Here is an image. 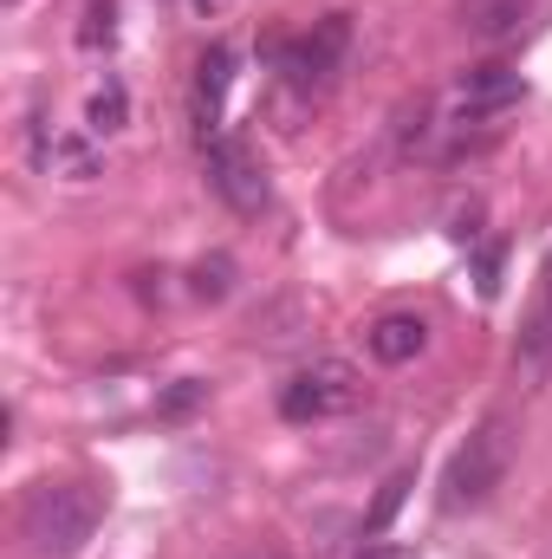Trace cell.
Returning a JSON list of instances; mask_svg holds the SVG:
<instances>
[{
    "label": "cell",
    "instance_id": "cell-1",
    "mask_svg": "<svg viewBox=\"0 0 552 559\" xmlns=\"http://www.w3.org/2000/svg\"><path fill=\"white\" fill-rule=\"evenodd\" d=\"M98 521H105L98 488H85V481H46L20 508V540H26L33 559H72V554H85V540L98 534Z\"/></svg>",
    "mask_w": 552,
    "mask_h": 559
},
{
    "label": "cell",
    "instance_id": "cell-16",
    "mask_svg": "<svg viewBox=\"0 0 552 559\" xmlns=\"http://www.w3.org/2000/svg\"><path fill=\"white\" fill-rule=\"evenodd\" d=\"M404 488H410V475H397V481H391V488L377 495V508H371V521H364V534H384V527H391V514L404 508Z\"/></svg>",
    "mask_w": 552,
    "mask_h": 559
},
{
    "label": "cell",
    "instance_id": "cell-14",
    "mask_svg": "<svg viewBox=\"0 0 552 559\" xmlns=\"http://www.w3.org/2000/svg\"><path fill=\"white\" fill-rule=\"evenodd\" d=\"M202 404H208V384H202V378H182V384H176V391L156 404V417L176 423V417H189V411H202Z\"/></svg>",
    "mask_w": 552,
    "mask_h": 559
},
{
    "label": "cell",
    "instance_id": "cell-7",
    "mask_svg": "<svg viewBox=\"0 0 552 559\" xmlns=\"http://www.w3.org/2000/svg\"><path fill=\"white\" fill-rule=\"evenodd\" d=\"M448 105H455V124H494V118H507L520 105V72H507V66H468L455 79Z\"/></svg>",
    "mask_w": 552,
    "mask_h": 559
},
{
    "label": "cell",
    "instance_id": "cell-2",
    "mask_svg": "<svg viewBox=\"0 0 552 559\" xmlns=\"http://www.w3.org/2000/svg\"><path fill=\"white\" fill-rule=\"evenodd\" d=\"M507 462H514V429L507 417H488L455 455H448V475H442V508L448 514H468L481 508L501 481H507Z\"/></svg>",
    "mask_w": 552,
    "mask_h": 559
},
{
    "label": "cell",
    "instance_id": "cell-5",
    "mask_svg": "<svg viewBox=\"0 0 552 559\" xmlns=\"http://www.w3.org/2000/svg\"><path fill=\"white\" fill-rule=\"evenodd\" d=\"M345 46H351V20H345V13H332V20H319L312 33H299V39L279 52V79H286V85H299V92H312V85H325V79L338 72Z\"/></svg>",
    "mask_w": 552,
    "mask_h": 559
},
{
    "label": "cell",
    "instance_id": "cell-10",
    "mask_svg": "<svg viewBox=\"0 0 552 559\" xmlns=\"http://www.w3.org/2000/svg\"><path fill=\"white\" fill-rule=\"evenodd\" d=\"M364 345H371L377 365H410V358H422V345H429V319L422 312H384L364 332Z\"/></svg>",
    "mask_w": 552,
    "mask_h": 559
},
{
    "label": "cell",
    "instance_id": "cell-8",
    "mask_svg": "<svg viewBox=\"0 0 552 559\" xmlns=\"http://www.w3.org/2000/svg\"><path fill=\"white\" fill-rule=\"evenodd\" d=\"M33 156L52 169V176H65V182H92V176H105V150L92 131H59V138H33Z\"/></svg>",
    "mask_w": 552,
    "mask_h": 559
},
{
    "label": "cell",
    "instance_id": "cell-6",
    "mask_svg": "<svg viewBox=\"0 0 552 559\" xmlns=\"http://www.w3.org/2000/svg\"><path fill=\"white\" fill-rule=\"evenodd\" d=\"M208 182H215V195H221L235 215H254V209L267 202V169H261V156L241 138L208 143Z\"/></svg>",
    "mask_w": 552,
    "mask_h": 559
},
{
    "label": "cell",
    "instance_id": "cell-15",
    "mask_svg": "<svg viewBox=\"0 0 552 559\" xmlns=\"http://www.w3.org/2000/svg\"><path fill=\"white\" fill-rule=\"evenodd\" d=\"M118 26H111V0H92L85 7V26H79V46H111Z\"/></svg>",
    "mask_w": 552,
    "mask_h": 559
},
{
    "label": "cell",
    "instance_id": "cell-9",
    "mask_svg": "<svg viewBox=\"0 0 552 559\" xmlns=\"http://www.w3.org/2000/svg\"><path fill=\"white\" fill-rule=\"evenodd\" d=\"M228 79H235V46H208L202 66H195V131H202V138H221Z\"/></svg>",
    "mask_w": 552,
    "mask_h": 559
},
{
    "label": "cell",
    "instance_id": "cell-13",
    "mask_svg": "<svg viewBox=\"0 0 552 559\" xmlns=\"http://www.w3.org/2000/svg\"><path fill=\"white\" fill-rule=\"evenodd\" d=\"M189 293H195V299H228V293H235V261H228V254L195 261V267H189Z\"/></svg>",
    "mask_w": 552,
    "mask_h": 559
},
{
    "label": "cell",
    "instance_id": "cell-17",
    "mask_svg": "<svg viewBox=\"0 0 552 559\" xmlns=\"http://www.w3.org/2000/svg\"><path fill=\"white\" fill-rule=\"evenodd\" d=\"M241 0H189V13H202V20H221V13H235Z\"/></svg>",
    "mask_w": 552,
    "mask_h": 559
},
{
    "label": "cell",
    "instance_id": "cell-11",
    "mask_svg": "<svg viewBox=\"0 0 552 559\" xmlns=\"http://www.w3.org/2000/svg\"><path fill=\"white\" fill-rule=\"evenodd\" d=\"M527 13H533V0H461V26H468L481 46L514 39V33L527 26Z\"/></svg>",
    "mask_w": 552,
    "mask_h": 559
},
{
    "label": "cell",
    "instance_id": "cell-4",
    "mask_svg": "<svg viewBox=\"0 0 552 559\" xmlns=\"http://www.w3.org/2000/svg\"><path fill=\"white\" fill-rule=\"evenodd\" d=\"M514 384L520 391H547L552 384V254L540 261L533 299H527L520 332H514Z\"/></svg>",
    "mask_w": 552,
    "mask_h": 559
},
{
    "label": "cell",
    "instance_id": "cell-3",
    "mask_svg": "<svg viewBox=\"0 0 552 559\" xmlns=\"http://www.w3.org/2000/svg\"><path fill=\"white\" fill-rule=\"evenodd\" d=\"M358 397H364L358 365L338 358V352H325V358H312L305 371H292V384L279 391V411H286V423H325V417L358 411Z\"/></svg>",
    "mask_w": 552,
    "mask_h": 559
},
{
    "label": "cell",
    "instance_id": "cell-12",
    "mask_svg": "<svg viewBox=\"0 0 552 559\" xmlns=\"http://www.w3.org/2000/svg\"><path fill=\"white\" fill-rule=\"evenodd\" d=\"M124 124H131V98H124L118 79H105V85L92 92V105H85V131H92V138H111V131H124Z\"/></svg>",
    "mask_w": 552,
    "mask_h": 559
}]
</instances>
